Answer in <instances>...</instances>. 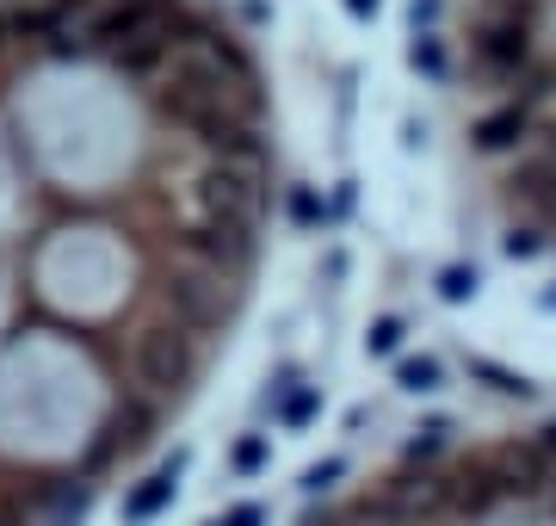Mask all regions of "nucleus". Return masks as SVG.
I'll list each match as a JSON object with an SVG mask.
<instances>
[{
    "instance_id": "2",
    "label": "nucleus",
    "mask_w": 556,
    "mask_h": 526,
    "mask_svg": "<svg viewBox=\"0 0 556 526\" xmlns=\"http://www.w3.org/2000/svg\"><path fill=\"white\" fill-rule=\"evenodd\" d=\"M179 465H186V459H174V465L161 471V477H149L142 489H130V496H124V521H130V526L155 521L161 508L174 502V477H179Z\"/></svg>"
},
{
    "instance_id": "5",
    "label": "nucleus",
    "mask_w": 556,
    "mask_h": 526,
    "mask_svg": "<svg viewBox=\"0 0 556 526\" xmlns=\"http://www.w3.org/2000/svg\"><path fill=\"white\" fill-rule=\"evenodd\" d=\"M340 471H346V465H340V459H328V465H316L309 477H303V484H309V489H328V484L340 477Z\"/></svg>"
},
{
    "instance_id": "6",
    "label": "nucleus",
    "mask_w": 556,
    "mask_h": 526,
    "mask_svg": "<svg viewBox=\"0 0 556 526\" xmlns=\"http://www.w3.org/2000/svg\"><path fill=\"white\" fill-rule=\"evenodd\" d=\"M260 521H266L260 508H236V514H229V521H223V526H260Z\"/></svg>"
},
{
    "instance_id": "3",
    "label": "nucleus",
    "mask_w": 556,
    "mask_h": 526,
    "mask_svg": "<svg viewBox=\"0 0 556 526\" xmlns=\"http://www.w3.org/2000/svg\"><path fill=\"white\" fill-rule=\"evenodd\" d=\"M266 465V440H241L236 446V471H260Z\"/></svg>"
},
{
    "instance_id": "4",
    "label": "nucleus",
    "mask_w": 556,
    "mask_h": 526,
    "mask_svg": "<svg viewBox=\"0 0 556 526\" xmlns=\"http://www.w3.org/2000/svg\"><path fill=\"white\" fill-rule=\"evenodd\" d=\"M402 385H408V390H427V385H433V365H427V360H420V365H402Z\"/></svg>"
},
{
    "instance_id": "1",
    "label": "nucleus",
    "mask_w": 556,
    "mask_h": 526,
    "mask_svg": "<svg viewBox=\"0 0 556 526\" xmlns=\"http://www.w3.org/2000/svg\"><path fill=\"white\" fill-rule=\"evenodd\" d=\"M273 199L236 0H0V459L93 484L155 440L142 341L229 335Z\"/></svg>"
}]
</instances>
